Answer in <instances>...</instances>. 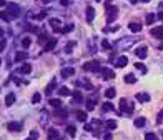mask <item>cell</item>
Instances as JSON below:
<instances>
[{
  "mask_svg": "<svg viewBox=\"0 0 163 140\" xmlns=\"http://www.w3.org/2000/svg\"><path fill=\"white\" fill-rule=\"evenodd\" d=\"M118 105H120V115L122 114H133V110H135V107L127 100V98H122Z\"/></svg>",
  "mask_w": 163,
  "mask_h": 140,
  "instance_id": "cell-1",
  "label": "cell"
},
{
  "mask_svg": "<svg viewBox=\"0 0 163 140\" xmlns=\"http://www.w3.org/2000/svg\"><path fill=\"white\" fill-rule=\"evenodd\" d=\"M83 70H87V72H93V73H98L101 70V65L98 64L97 60H90L87 62V64L83 65Z\"/></svg>",
  "mask_w": 163,
  "mask_h": 140,
  "instance_id": "cell-2",
  "label": "cell"
},
{
  "mask_svg": "<svg viewBox=\"0 0 163 140\" xmlns=\"http://www.w3.org/2000/svg\"><path fill=\"white\" fill-rule=\"evenodd\" d=\"M7 12L14 18H17L18 15H20V7H18L17 4H14V2H10V4H7Z\"/></svg>",
  "mask_w": 163,
  "mask_h": 140,
  "instance_id": "cell-3",
  "label": "cell"
},
{
  "mask_svg": "<svg viewBox=\"0 0 163 140\" xmlns=\"http://www.w3.org/2000/svg\"><path fill=\"white\" fill-rule=\"evenodd\" d=\"M100 125H101L100 120H93V122H90V123H87V125H85V130H88V132L98 135V127H100Z\"/></svg>",
  "mask_w": 163,
  "mask_h": 140,
  "instance_id": "cell-4",
  "label": "cell"
},
{
  "mask_svg": "<svg viewBox=\"0 0 163 140\" xmlns=\"http://www.w3.org/2000/svg\"><path fill=\"white\" fill-rule=\"evenodd\" d=\"M116 15H118V12H116L115 7H112V5H107V22H113L116 18Z\"/></svg>",
  "mask_w": 163,
  "mask_h": 140,
  "instance_id": "cell-5",
  "label": "cell"
},
{
  "mask_svg": "<svg viewBox=\"0 0 163 140\" xmlns=\"http://www.w3.org/2000/svg\"><path fill=\"white\" fill-rule=\"evenodd\" d=\"M48 23H50V27L52 29H53V32H62L63 30V27H62V22L58 20V18H50V20H48Z\"/></svg>",
  "mask_w": 163,
  "mask_h": 140,
  "instance_id": "cell-6",
  "label": "cell"
},
{
  "mask_svg": "<svg viewBox=\"0 0 163 140\" xmlns=\"http://www.w3.org/2000/svg\"><path fill=\"white\" fill-rule=\"evenodd\" d=\"M100 73H101V77H103L105 80H112L113 77H115V72H113L112 68H108V67H101Z\"/></svg>",
  "mask_w": 163,
  "mask_h": 140,
  "instance_id": "cell-7",
  "label": "cell"
},
{
  "mask_svg": "<svg viewBox=\"0 0 163 140\" xmlns=\"http://www.w3.org/2000/svg\"><path fill=\"white\" fill-rule=\"evenodd\" d=\"M148 48H146V45H140L137 48V50H135V54H137V57L138 58H141V60H143V58H146V55H148Z\"/></svg>",
  "mask_w": 163,
  "mask_h": 140,
  "instance_id": "cell-8",
  "label": "cell"
},
{
  "mask_svg": "<svg viewBox=\"0 0 163 140\" xmlns=\"http://www.w3.org/2000/svg\"><path fill=\"white\" fill-rule=\"evenodd\" d=\"M7 130L8 132H20V130H22V123L20 122H8Z\"/></svg>",
  "mask_w": 163,
  "mask_h": 140,
  "instance_id": "cell-9",
  "label": "cell"
},
{
  "mask_svg": "<svg viewBox=\"0 0 163 140\" xmlns=\"http://www.w3.org/2000/svg\"><path fill=\"white\" fill-rule=\"evenodd\" d=\"M73 75H75V68H73V67L62 68V77H63V79H68V77H73Z\"/></svg>",
  "mask_w": 163,
  "mask_h": 140,
  "instance_id": "cell-10",
  "label": "cell"
},
{
  "mask_svg": "<svg viewBox=\"0 0 163 140\" xmlns=\"http://www.w3.org/2000/svg\"><path fill=\"white\" fill-rule=\"evenodd\" d=\"M47 137L50 140H57V138H60V132H58V130H55V129H48L47 130Z\"/></svg>",
  "mask_w": 163,
  "mask_h": 140,
  "instance_id": "cell-11",
  "label": "cell"
},
{
  "mask_svg": "<svg viewBox=\"0 0 163 140\" xmlns=\"http://www.w3.org/2000/svg\"><path fill=\"white\" fill-rule=\"evenodd\" d=\"M127 64H128V57H125V55L118 57V58H116V62H115V65H116V67H120V68H123Z\"/></svg>",
  "mask_w": 163,
  "mask_h": 140,
  "instance_id": "cell-12",
  "label": "cell"
},
{
  "mask_svg": "<svg viewBox=\"0 0 163 140\" xmlns=\"http://www.w3.org/2000/svg\"><path fill=\"white\" fill-rule=\"evenodd\" d=\"M152 35L156 37V39H161V40H163V25H161V27H155V29H152Z\"/></svg>",
  "mask_w": 163,
  "mask_h": 140,
  "instance_id": "cell-13",
  "label": "cell"
},
{
  "mask_svg": "<svg viewBox=\"0 0 163 140\" xmlns=\"http://www.w3.org/2000/svg\"><path fill=\"white\" fill-rule=\"evenodd\" d=\"M55 47H57V39H50L47 43H45V50H47V52H52Z\"/></svg>",
  "mask_w": 163,
  "mask_h": 140,
  "instance_id": "cell-14",
  "label": "cell"
},
{
  "mask_svg": "<svg viewBox=\"0 0 163 140\" xmlns=\"http://www.w3.org/2000/svg\"><path fill=\"white\" fill-rule=\"evenodd\" d=\"M57 92H58V95H60V97H67V95H72V90H70L68 87H60Z\"/></svg>",
  "mask_w": 163,
  "mask_h": 140,
  "instance_id": "cell-15",
  "label": "cell"
},
{
  "mask_svg": "<svg viewBox=\"0 0 163 140\" xmlns=\"http://www.w3.org/2000/svg\"><path fill=\"white\" fill-rule=\"evenodd\" d=\"M135 97H137L138 102H150V95H148V93H145V92H143V93H141V92L137 93Z\"/></svg>",
  "mask_w": 163,
  "mask_h": 140,
  "instance_id": "cell-16",
  "label": "cell"
},
{
  "mask_svg": "<svg viewBox=\"0 0 163 140\" xmlns=\"http://www.w3.org/2000/svg\"><path fill=\"white\" fill-rule=\"evenodd\" d=\"M15 104V93H8L7 97H5V105H7V107H10V105H14Z\"/></svg>",
  "mask_w": 163,
  "mask_h": 140,
  "instance_id": "cell-17",
  "label": "cell"
},
{
  "mask_svg": "<svg viewBox=\"0 0 163 140\" xmlns=\"http://www.w3.org/2000/svg\"><path fill=\"white\" fill-rule=\"evenodd\" d=\"M93 18H95V8L93 7H87V20L93 22Z\"/></svg>",
  "mask_w": 163,
  "mask_h": 140,
  "instance_id": "cell-18",
  "label": "cell"
},
{
  "mask_svg": "<svg viewBox=\"0 0 163 140\" xmlns=\"http://www.w3.org/2000/svg\"><path fill=\"white\" fill-rule=\"evenodd\" d=\"M55 117H57V119H67V110H63V108H57V112H55Z\"/></svg>",
  "mask_w": 163,
  "mask_h": 140,
  "instance_id": "cell-19",
  "label": "cell"
},
{
  "mask_svg": "<svg viewBox=\"0 0 163 140\" xmlns=\"http://www.w3.org/2000/svg\"><path fill=\"white\" fill-rule=\"evenodd\" d=\"M32 72V65L30 64H23L22 67H20V73H23V75H27V73Z\"/></svg>",
  "mask_w": 163,
  "mask_h": 140,
  "instance_id": "cell-20",
  "label": "cell"
},
{
  "mask_svg": "<svg viewBox=\"0 0 163 140\" xmlns=\"http://www.w3.org/2000/svg\"><path fill=\"white\" fill-rule=\"evenodd\" d=\"M128 27H130V30L133 33H137V32H140V30H141V23H137V22H131Z\"/></svg>",
  "mask_w": 163,
  "mask_h": 140,
  "instance_id": "cell-21",
  "label": "cell"
},
{
  "mask_svg": "<svg viewBox=\"0 0 163 140\" xmlns=\"http://www.w3.org/2000/svg\"><path fill=\"white\" fill-rule=\"evenodd\" d=\"M101 110H103V112H113V110H115V105L110 104V102H105V104L101 105Z\"/></svg>",
  "mask_w": 163,
  "mask_h": 140,
  "instance_id": "cell-22",
  "label": "cell"
},
{
  "mask_svg": "<svg viewBox=\"0 0 163 140\" xmlns=\"http://www.w3.org/2000/svg\"><path fill=\"white\" fill-rule=\"evenodd\" d=\"M75 115H77V120H80V122H85V120H87V112H83V110H78Z\"/></svg>",
  "mask_w": 163,
  "mask_h": 140,
  "instance_id": "cell-23",
  "label": "cell"
},
{
  "mask_svg": "<svg viewBox=\"0 0 163 140\" xmlns=\"http://www.w3.org/2000/svg\"><path fill=\"white\" fill-rule=\"evenodd\" d=\"M115 95H116V90L113 89V87H110V89L105 90V97H107V98H113Z\"/></svg>",
  "mask_w": 163,
  "mask_h": 140,
  "instance_id": "cell-24",
  "label": "cell"
},
{
  "mask_svg": "<svg viewBox=\"0 0 163 140\" xmlns=\"http://www.w3.org/2000/svg\"><path fill=\"white\" fill-rule=\"evenodd\" d=\"M25 58H27V52H18V54L15 55V62H17V64L18 62H23Z\"/></svg>",
  "mask_w": 163,
  "mask_h": 140,
  "instance_id": "cell-25",
  "label": "cell"
},
{
  "mask_svg": "<svg viewBox=\"0 0 163 140\" xmlns=\"http://www.w3.org/2000/svg\"><path fill=\"white\" fill-rule=\"evenodd\" d=\"M48 104H50L53 108H60V107H62V102L58 100V98H50V100H48Z\"/></svg>",
  "mask_w": 163,
  "mask_h": 140,
  "instance_id": "cell-26",
  "label": "cell"
},
{
  "mask_svg": "<svg viewBox=\"0 0 163 140\" xmlns=\"http://www.w3.org/2000/svg\"><path fill=\"white\" fill-rule=\"evenodd\" d=\"M146 123V120L143 119V117H138V119H135V127H138V129H141V127Z\"/></svg>",
  "mask_w": 163,
  "mask_h": 140,
  "instance_id": "cell-27",
  "label": "cell"
},
{
  "mask_svg": "<svg viewBox=\"0 0 163 140\" xmlns=\"http://www.w3.org/2000/svg\"><path fill=\"white\" fill-rule=\"evenodd\" d=\"M137 82V77L133 75V73H128V75H125V83H135Z\"/></svg>",
  "mask_w": 163,
  "mask_h": 140,
  "instance_id": "cell-28",
  "label": "cell"
},
{
  "mask_svg": "<svg viewBox=\"0 0 163 140\" xmlns=\"http://www.w3.org/2000/svg\"><path fill=\"white\" fill-rule=\"evenodd\" d=\"M80 102H82V93L78 90H75V93H73V104H80Z\"/></svg>",
  "mask_w": 163,
  "mask_h": 140,
  "instance_id": "cell-29",
  "label": "cell"
},
{
  "mask_svg": "<svg viewBox=\"0 0 163 140\" xmlns=\"http://www.w3.org/2000/svg\"><path fill=\"white\" fill-rule=\"evenodd\" d=\"M2 20H5V22H10V20H14V17H12L8 12H5V10H2Z\"/></svg>",
  "mask_w": 163,
  "mask_h": 140,
  "instance_id": "cell-30",
  "label": "cell"
},
{
  "mask_svg": "<svg viewBox=\"0 0 163 140\" xmlns=\"http://www.w3.org/2000/svg\"><path fill=\"white\" fill-rule=\"evenodd\" d=\"M55 85H57V82H55V80H52V82H50V85H48V87H47V90H45V93H47V95H50V93L53 92Z\"/></svg>",
  "mask_w": 163,
  "mask_h": 140,
  "instance_id": "cell-31",
  "label": "cell"
},
{
  "mask_svg": "<svg viewBox=\"0 0 163 140\" xmlns=\"http://www.w3.org/2000/svg\"><path fill=\"white\" fill-rule=\"evenodd\" d=\"M105 125H107V129H108V130H115L116 129V122H115V120H108Z\"/></svg>",
  "mask_w": 163,
  "mask_h": 140,
  "instance_id": "cell-32",
  "label": "cell"
},
{
  "mask_svg": "<svg viewBox=\"0 0 163 140\" xmlns=\"http://www.w3.org/2000/svg\"><path fill=\"white\" fill-rule=\"evenodd\" d=\"M67 132H68V135H70V137H75V133H77V127H75V125H68Z\"/></svg>",
  "mask_w": 163,
  "mask_h": 140,
  "instance_id": "cell-33",
  "label": "cell"
},
{
  "mask_svg": "<svg viewBox=\"0 0 163 140\" xmlns=\"http://www.w3.org/2000/svg\"><path fill=\"white\" fill-rule=\"evenodd\" d=\"M73 27H75V25H73V23H67V25L63 27L62 33H68V32H72V30H73Z\"/></svg>",
  "mask_w": 163,
  "mask_h": 140,
  "instance_id": "cell-34",
  "label": "cell"
},
{
  "mask_svg": "<svg viewBox=\"0 0 163 140\" xmlns=\"http://www.w3.org/2000/svg\"><path fill=\"white\" fill-rule=\"evenodd\" d=\"M25 30H27V32H33V33H35L38 29H37V25H30V23H27V25H25Z\"/></svg>",
  "mask_w": 163,
  "mask_h": 140,
  "instance_id": "cell-35",
  "label": "cell"
},
{
  "mask_svg": "<svg viewBox=\"0 0 163 140\" xmlns=\"http://www.w3.org/2000/svg\"><path fill=\"white\" fill-rule=\"evenodd\" d=\"M85 107H87V110H93V108H95V100H87Z\"/></svg>",
  "mask_w": 163,
  "mask_h": 140,
  "instance_id": "cell-36",
  "label": "cell"
},
{
  "mask_svg": "<svg viewBox=\"0 0 163 140\" xmlns=\"http://www.w3.org/2000/svg\"><path fill=\"white\" fill-rule=\"evenodd\" d=\"M153 22H155V14H148V15H146V23L152 25Z\"/></svg>",
  "mask_w": 163,
  "mask_h": 140,
  "instance_id": "cell-37",
  "label": "cell"
},
{
  "mask_svg": "<svg viewBox=\"0 0 163 140\" xmlns=\"http://www.w3.org/2000/svg\"><path fill=\"white\" fill-rule=\"evenodd\" d=\"M145 140H158V137L155 135V133H152V132H148L145 135Z\"/></svg>",
  "mask_w": 163,
  "mask_h": 140,
  "instance_id": "cell-38",
  "label": "cell"
},
{
  "mask_svg": "<svg viewBox=\"0 0 163 140\" xmlns=\"http://www.w3.org/2000/svg\"><path fill=\"white\" fill-rule=\"evenodd\" d=\"M73 47H75V42H68V43H67V47H65V52H68V54H70Z\"/></svg>",
  "mask_w": 163,
  "mask_h": 140,
  "instance_id": "cell-39",
  "label": "cell"
},
{
  "mask_svg": "<svg viewBox=\"0 0 163 140\" xmlns=\"http://www.w3.org/2000/svg\"><path fill=\"white\" fill-rule=\"evenodd\" d=\"M101 47H103V48H107V50H110V47H112V45L108 43V40H107V39H103V40H101Z\"/></svg>",
  "mask_w": 163,
  "mask_h": 140,
  "instance_id": "cell-40",
  "label": "cell"
},
{
  "mask_svg": "<svg viewBox=\"0 0 163 140\" xmlns=\"http://www.w3.org/2000/svg\"><path fill=\"white\" fill-rule=\"evenodd\" d=\"M30 43H32V40H30L29 37H25V39L22 40V45L25 47V48H27V47H30Z\"/></svg>",
  "mask_w": 163,
  "mask_h": 140,
  "instance_id": "cell-41",
  "label": "cell"
},
{
  "mask_svg": "<svg viewBox=\"0 0 163 140\" xmlns=\"http://www.w3.org/2000/svg\"><path fill=\"white\" fill-rule=\"evenodd\" d=\"M156 122H158L160 125H163V108L158 112V119H156Z\"/></svg>",
  "mask_w": 163,
  "mask_h": 140,
  "instance_id": "cell-42",
  "label": "cell"
},
{
  "mask_svg": "<svg viewBox=\"0 0 163 140\" xmlns=\"http://www.w3.org/2000/svg\"><path fill=\"white\" fill-rule=\"evenodd\" d=\"M40 98H42V95H40V93H35V95L32 97V102H33V104H38Z\"/></svg>",
  "mask_w": 163,
  "mask_h": 140,
  "instance_id": "cell-43",
  "label": "cell"
},
{
  "mask_svg": "<svg viewBox=\"0 0 163 140\" xmlns=\"http://www.w3.org/2000/svg\"><path fill=\"white\" fill-rule=\"evenodd\" d=\"M135 67H137L138 70H141V72H143V73L146 72V67H145V65H143V64H135Z\"/></svg>",
  "mask_w": 163,
  "mask_h": 140,
  "instance_id": "cell-44",
  "label": "cell"
},
{
  "mask_svg": "<svg viewBox=\"0 0 163 140\" xmlns=\"http://www.w3.org/2000/svg\"><path fill=\"white\" fill-rule=\"evenodd\" d=\"M45 15H47V12H42V14L35 15V20H42V18H45Z\"/></svg>",
  "mask_w": 163,
  "mask_h": 140,
  "instance_id": "cell-45",
  "label": "cell"
},
{
  "mask_svg": "<svg viewBox=\"0 0 163 140\" xmlns=\"http://www.w3.org/2000/svg\"><path fill=\"white\" fill-rule=\"evenodd\" d=\"M30 137H33V138H38V132H37V130H32V132H30Z\"/></svg>",
  "mask_w": 163,
  "mask_h": 140,
  "instance_id": "cell-46",
  "label": "cell"
},
{
  "mask_svg": "<svg viewBox=\"0 0 163 140\" xmlns=\"http://www.w3.org/2000/svg\"><path fill=\"white\" fill-rule=\"evenodd\" d=\"M70 2H72V0H60V4H62L63 7H67V5H70Z\"/></svg>",
  "mask_w": 163,
  "mask_h": 140,
  "instance_id": "cell-47",
  "label": "cell"
},
{
  "mask_svg": "<svg viewBox=\"0 0 163 140\" xmlns=\"http://www.w3.org/2000/svg\"><path fill=\"white\" fill-rule=\"evenodd\" d=\"M47 39H48V37H47V33H42V35H40V42H45Z\"/></svg>",
  "mask_w": 163,
  "mask_h": 140,
  "instance_id": "cell-48",
  "label": "cell"
},
{
  "mask_svg": "<svg viewBox=\"0 0 163 140\" xmlns=\"http://www.w3.org/2000/svg\"><path fill=\"white\" fill-rule=\"evenodd\" d=\"M103 140H113L112 133H107V135H105V138H103Z\"/></svg>",
  "mask_w": 163,
  "mask_h": 140,
  "instance_id": "cell-49",
  "label": "cell"
},
{
  "mask_svg": "<svg viewBox=\"0 0 163 140\" xmlns=\"http://www.w3.org/2000/svg\"><path fill=\"white\" fill-rule=\"evenodd\" d=\"M0 48H2V50H5V39H2V45H0Z\"/></svg>",
  "mask_w": 163,
  "mask_h": 140,
  "instance_id": "cell-50",
  "label": "cell"
},
{
  "mask_svg": "<svg viewBox=\"0 0 163 140\" xmlns=\"http://www.w3.org/2000/svg\"><path fill=\"white\" fill-rule=\"evenodd\" d=\"M156 17H158V18H160V20H161V22H163V12H158V15H156Z\"/></svg>",
  "mask_w": 163,
  "mask_h": 140,
  "instance_id": "cell-51",
  "label": "cell"
},
{
  "mask_svg": "<svg viewBox=\"0 0 163 140\" xmlns=\"http://www.w3.org/2000/svg\"><path fill=\"white\" fill-rule=\"evenodd\" d=\"M40 2H42V4H50L52 0H40Z\"/></svg>",
  "mask_w": 163,
  "mask_h": 140,
  "instance_id": "cell-52",
  "label": "cell"
},
{
  "mask_svg": "<svg viewBox=\"0 0 163 140\" xmlns=\"http://www.w3.org/2000/svg\"><path fill=\"white\" fill-rule=\"evenodd\" d=\"M158 48H160V50H163V42H161V43H160V45H158Z\"/></svg>",
  "mask_w": 163,
  "mask_h": 140,
  "instance_id": "cell-53",
  "label": "cell"
},
{
  "mask_svg": "<svg viewBox=\"0 0 163 140\" xmlns=\"http://www.w3.org/2000/svg\"><path fill=\"white\" fill-rule=\"evenodd\" d=\"M112 2H113V0H107V5H110V4H112Z\"/></svg>",
  "mask_w": 163,
  "mask_h": 140,
  "instance_id": "cell-54",
  "label": "cell"
},
{
  "mask_svg": "<svg viewBox=\"0 0 163 140\" xmlns=\"http://www.w3.org/2000/svg\"><path fill=\"white\" fill-rule=\"evenodd\" d=\"M130 2H131V4H137V0H130Z\"/></svg>",
  "mask_w": 163,
  "mask_h": 140,
  "instance_id": "cell-55",
  "label": "cell"
},
{
  "mask_svg": "<svg viewBox=\"0 0 163 140\" xmlns=\"http://www.w3.org/2000/svg\"><path fill=\"white\" fill-rule=\"evenodd\" d=\"M95 2H101V0H95Z\"/></svg>",
  "mask_w": 163,
  "mask_h": 140,
  "instance_id": "cell-56",
  "label": "cell"
},
{
  "mask_svg": "<svg viewBox=\"0 0 163 140\" xmlns=\"http://www.w3.org/2000/svg\"><path fill=\"white\" fill-rule=\"evenodd\" d=\"M161 135H163V132H161Z\"/></svg>",
  "mask_w": 163,
  "mask_h": 140,
  "instance_id": "cell-57",
  "label": "cell"
}]
</instances>
